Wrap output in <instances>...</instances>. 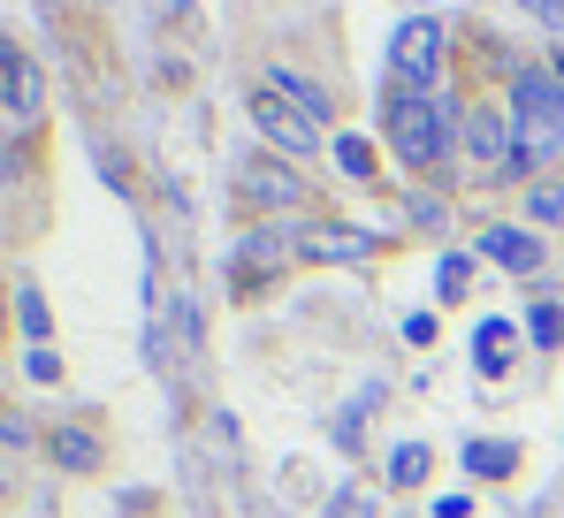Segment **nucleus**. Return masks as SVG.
<instances>
[{
	"mask_svg": "<svg viewBox=\"0 0 564 518\" xmlns=\"http://www.w3.org/2000/svg\"><path fill=\"white\" fill-rule=\"evenodd\" d=\"M519 8H527L534 23H550V31H557V39H564V0H519Z\"/></svg>",
	"mask_w": 564,
	"mask_h": 518,
	"instance_id": "nucleus-25",
	"label": "nucleus"
},
{
	"mask_svg": "<svg viewBox=\"0 0 564 518\" xmlns=\"http://www.w3.org/2000/svg\"><path fill=\"white\" fill-rule=\"evenodd\" d=\"M381 130H389V153L412 175H435L466 145V115H458L443 91H389V99H381Z\"/></svg>",
	"mask_w": 564,
	"mask_h": 518,
	"instance_id": "nucleus-1",
	"label": "nucleus"
},
{
	"mask_svg": "<svg viewBox=\"0 0 564 518\" xmlns=\"http://www.w3.org/2000/svg\"><path fill=\"white\" fill-rule=\"evenodd\" d=\"M404 206H412V222H420V229H443V222H451V206H443V198H427V191H404Z\"/></svg>",
	"mask_w": 564,
	"mask_h": 518,
	"instance_id": "nucleus-22",
	"label": "nucleus"
},
{
	"mask_svg": "<svg viewBox=\"0 0 564 518\" xmlns=\"http://www.w3.org/2000/svg\"><path fill=\"white\" fill-rule=\"evenodd\" d=\"M0 107H8L15 130H39V122H46V69H39L31 54H15V69L0 77Z\"/></svg>",
	"mask_w": 564,
	"mask_h": 518,
	"instance_id": "nucleus-10",
	"label": "nucleus"
},
{
	"mask_svg": "<svg viewBox=\"0 0 564 518\" xmlns=\"http://www.w3.org/2000/svg\"><path fill=\"white\" fill-rule=\"evenodd\" d=\"M8 321H15V298L0 290V350H8Z\"/></svg>",
	"mask_w": 564,
	"mask_h": 518,
	"instance_id": "nucleus-26",
	"label": "nucleus"
},
{
	"mask_svg": "<svg viewBox=\"0 0 564 518\" xmlns=\"http://www.w3.org/2000/svg\"><path fill=\"white\" fill-rule=\"evenodd\" d=\"M511 130H519V153L557 169L564 161V62H527L511 69Z\"/></svg>",
	"mask_w": 564,
	"mask_h": 518,
	"instance_id": "nucleus-2",
	"label": "nucleus"
},
{
	"mask_svg": "<svg viewBox=\"0 0 564 518\" xmlns=\"http://www.w3.org/2000/svg\"><path fill=\"white\" fill-rule=\"evenodd\" d=\"M297 252V222H252L245 237H237V282H268V274H282Z\"/></svg>",
	"mask_w": 564,
	"mask_h": 518,
	"instance_id": "nucleus-6",
	"label": "nucleus"
},
{
	"mask_svg": "<svg viewBox=\"0 0 564 518\" xmlns=\"http://www.w3.org/2000/svg\"><path fill=\"white\" fill-rule=\"evenodd\" d=\"M39 434H31V420L23 412H0V450H31Z\"/></svg>",
	"mask_w": 564,
	"mask_h": 518,
	"instance_id": "nucleus-24",
	"label": "nucleus"
},
{
	"mask_svg": "<svg viewBox=\"0 0 564 518\" xmlns=\"http://www.w3.org/2000/svg\"><path fill=\"white\" fill-rule=\"evenodd\" d=\"M245 107H252V130L268 138V153H282V161H305V153H321V138H328V122L282 85L275 69H268L260 85H245Z\"/></svg>",
	"mask_w": 564,
	"mask_h": 518,
	"instance_id": "nucleus-3",
	"label": "nucleus"
},
{
	"mask_svg": "<svg viewBox=\"0 0 564 518\" xmlns=\"http://www.w3.org/2000/svg\"><path fill=\"white\" fill-rule=\"evenodd\" d=\"M8 69H15V46H8V39H0V77H8Z\"/></svg>",
	"mask_w": 564,
	"mask_h": 518,
	"instance_id": "nucleus-27",
	"label": "nucleus"
},
{
	"mask_svg": "<svg viewBox=\"0 0 564 518\" xmlns=\"http://www.w3.org/2000/svg\"><path fill=\"white\" fill-rule=\"evenodd\" d=\"M473 252L488 259L496 274H542L550 245H542V229H527V222H488V229L473 237Z\"/></svg>",
	"mask_w": 564,
	"mask_h": 518,
	"instance_id": "nucleus-8",
	"label": "nucleus"
},
{
	"mask_svg": "<svg viewBox=\"0 0 564 518\" xmlns=\"http://www.w3.org/2000/svg\"><path fill=\"white\" fill-rule=\"evenodd\" d=\"M336 169L351 175V183H375V145L367 138H336Z\"/></svg>",
	"mask_w": 564,
	"mask_h": 518,
	"instance_id": "nucleus-19",
	"label": "nucleus"
},
{
	"mask_svg": "<svg viewBox=\"0 0 564 518\" xmlns=\"http://www.w3.org/2000/svg\"><path fill=\"white\" fill-rule=\"evenodd\" d=\"M443 54H451L443 15H404V23H397V39H389L397 91H435V85H443Z\"/></svg>",
	"mask_w": 564,
	"mask_h": 518,
	"instance_id": "nucleus-4",
	"label": "nucleus"
},
{
	"mask_svg": "<svg viewBox=\"0 0 564 518\" xmlns=\"http://www.w3.org/2000/svg\"><path fill=\"white\" fill-rule=\"evenodd\" d=\"M427 473H435V450H427V442H397V457H389V488L412 496V488H427Z\"/></svg>",
	"mask_w": 564,
	"mask_h": 518,
	"instance_id": "nucleus-12",
	"label": "nucleus"
},
{
	"mask_svg": "<svg viewBox=\"0 0 564 518\" xmlns=\"http://www.w3.org/2000/svg\"><path fill=\"white\" fill-rule=\"evenodd\" d=\"M15 328H23V344H31V350L54 344V313H46V290H39V282L15 290Z\"/></svg>",
	"mask_w": 564,
	"mask_h": 518,
	"instance_id": "nucleus-13",
	"label": "nucleus"
},
{
	"mask_svg": "<svg viewBox=\"0 0 564 518\" xmlns=\"http://www.w3.org/2000/svg\"><path fill=\"white\" fill-rule=\"evenodd\" d=\"M466 465H473V473H480V481H488V473L503 481V473L519 465V450H511V442H466Z\"/></svg>",
	"mask_w": 564,
	"mask_h": 518,
	"instance_id": "nucleus-16",
	"label": "nucleus"
},
{
	"mask_svg": "<svg viewBox=\"0 0 564 518\" xmlns=\"http://www.w3.org/2000/svg\"><path fill=\"white\" fill-rule=\"evenodd\" d=\"M23 374H31V381H62V358H54V344L23 350Z\"/></svg>",
	"mask_w": 564,
	"mask_h": 518,
	"instance_id": "nucleus-23",
	"label": "nucleus"
},
{
	"mask_svg": "<svg viewBox=\"0 0 564 518\" xmlns=\"http://www.w3.org/2000/svg\"><path fill=\"white\" fill-rule=\"evenodd\" d=\"M297 252L305 259H328V267H367V259L381 252L375 229H351V222H297Z\"/></svg>",
	"mask_w": 564,
	"mask_h": 518,
	"instance_id": "nucleus-9",
	"label": "nucleus"
},
{
	"mask_svg": "<svg viewBox=\"0 0 564 518\" xmlns=\"http://www.w3.org/2000/svg\"><path fill=\"white\" fill-rule=\"evenodd\" d=\"M511 350H519V328H511V321H480V336H473L480 374H503V366H511Z\"/></svg>",
	"mask_w": 564,
	"mask_h": 518,
	"instance_id": "nucleus-14",
	"label": "nucleus"
},
{
	"mask_svg": "<svg viewBox=\"0 0 564 518\" xmlns=\"http://www.w3.org/2000/svg\"><path fill=\"white\" fill-rule=\"evenodd\" d=\"M46 450H54V465H62V473H99V465H107V442H99L93 428H69V420H62V428H46Z\"/></svg>",
	"mask_w": 564,
	"mask_h": 518,
	"instance_id": "nucleus-11",
	"label": "nucleus"
},
{
	"mask_svg": "<svg viewBox=\"0 0 564 518\" xmlns=\"http://www.w3.org/2000/svg\"><path fill=\"white\" fill-rule=\"evenodd\" d=\"M527 336L542 350H557L564 344V305H534V313H527Z\"/></svg>",
	"mask_w": 564,
	"mask_h": 518,
	"instance_id": "nucleus-20",
	"label": "nucleus"
},
{
	"mask_svg": "<svg viewBox=\"0 0 564 518\" xmlns=\"http://www.w3.org/2000/svg\"><path fill=\"white\" fill-rule=\"evenodd\" d=\"M375 511H381L375 488H336V504H328L321 518H375Z\"/></svg>",
	"mask_w": 564,
	"mask_h": 518,
	"instance_id": "nucleus-21",
	"label": "nucleus"
},
{
	"mask_svg": "<svg viewBox=\"0 0 564 518\" xmlns=\"http://www.w3.org/2000/svg\"><path fill=\"white\" fill-rule=\"evenodd\" d=\"M0 504H8V481H0Z\"/></svg>",
	"mask_w": 564,
	"mask_h": 518,
	"instance_id": "nucleus-28",
	"label": "nucleus"
},
{
	"mask_svg": "<svg viewBox=\"0 0 564 518\" xmlns=\"http://www.w3.org/2000/svg\"><path fill=\"white\" fill-rule=\"evenodd\" d=\"M237 183H245V198H252V214H260V222H297V214H305V198H313V191H305V175H297V161H282V153H252Z\"/></svg>",
	"mask_w": 564,
	"mask_h": 518,
	"instance_id": "nucleus-5",
	"label": "nucleus"
},
{
	"mask_svg": "<svg viewBox=\"0 0 564 518\" xmlns=\"http://www.w3.org/2000/svg\"><path fill=\"white\" fill-rule=\"evenodd\" d=\"M367 412H381V381H367V389H359V397H351V412H344V420H336V442H344V450H359V442H367Z\"/></svg>",
	"mask_w": 564,
	"mask_h": 518,
	"instance_id": "nucleus-15",
	"label": "nucleus"
},
{
	"mask_svg": "<svg viewBox=\"0 0 564 518\" xmlns=\"http://www.w3.org/2000/svg\"><path fill=\"white\" fill-rule=\"evenodd\" d=\"M466 282H473V259L466 252H443V267H435V298H443V305H458V298H466Z\"/></svg>",
	"mask_w": 564,
	"mask_h": 518,
	"instance_id": "nucleus-18",
	"label": "nucleus"
},
{
	"mask_svg": "<svg viewBox=\"0 0 564 518\" xmlns=\"http://www.w3.org/2000/svg\"><path fill=\"white\" fill-rule=\"evenodd\" d=\"M466 153L480 161V169H496V175H527V169H534V161L519 153L511 115H496V107H473V115H466Z\"/></svg>",
	"mask_w": 564,
	"mask_h": 518,
	"instance_id": "nucleus-7",
	"label": "nucleus"
},
{
	"mask_svg": "<svg viewBox=\"0 0 564 518\" xmlns=\"http://www.w3.org/2000/svg\"><path fill=\"white\" fill-rule=\"evenodd\" d=\"M550 222L564 229V191L557 183H534V191H527V229H550Z\"/></svg>",
	"mask_w": 564,
	"mask_h": 518,
	"instance_id": "nucleus-17",
	"label": "nucleus"
}]
</instances>
